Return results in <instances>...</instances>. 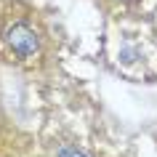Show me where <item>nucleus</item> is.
Listing matches in <instances>:
<instances>
[{
	"label": "nucleus",
	"mask_w": 157,
	"mask_h": 157,
	"mask_svg": "<svg viewBox=\"0 0 157 157\" xmlns=\"http://www.w3.org/2000/svg\"><path fill=\"white\" fill-rule=\"evenodd\" d=\"M3 40L8 45L11 56H16V59H32L40 53V37L27 21L8 24V29L3 32Z\"/></svg>",
	"instance_id": "nucleus-1"
},
{
	"label": "nucleus",
	"mask_w": 157,
	"mask_h": 157,
	"mask_svg": "<svg viewBox=\"0 0 157 157\" xmlns=\"http://www.w3.org/2000/svg\"><path fill=\"white\" fill-rule=\"evenodd\" d=\"M56 157H85V155H83V152H77L75 147H64V149H59Z\"/></svg>",
	"instance_id": "nucleus-2"
}]
</instances>
